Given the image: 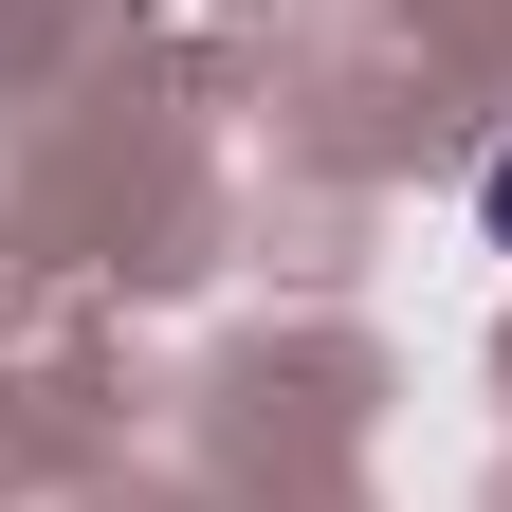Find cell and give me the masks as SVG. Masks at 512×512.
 <instances>
[{"label": "cell", "mask_w": 512, "mask_h": 512, "mask_svg": "<svg viewBox=\"0 0 512 512\" xmlns=\"http://www.w3.org/2000/svg\"><path fill=\"white\" fill-rule=\"evenodd\" d=\"M476 238H494V256H512V147H494V165H476Z\"/></svg>", "instance_id": "obj_1"}]
</instances>
